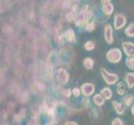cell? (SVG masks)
<instances>
[{"instance_id": "obj_17", "label": "cell", "mask_w": 134, "mask_h": 125, "mask_svg": "<svg viewBox=\"0 0 134 125\" xmlns=\"http://www.w3.org/2000/svg\"><path fill=\"white\" fill-rule=\"evenodd\" d=\"M77 13H76V10H74V9H72V10H70L67 14V19L68 21L69 22H72L73 20H76L77 18Z\"/></svg>"}, {"instance_id": "obj_16", "label": "cell", "mask_w": 134, "mask_h": 125, "mask_svg": "<svg viewBox=\"0 0 134 125\" xmlns=\"http://www.w3.org/2000/svg\"><path fill=\"white\" fill-rule=\"evenodd\" d=\"M93 64H94V61L91 58H86L83 60V65L86 69H92L93 68Z\"/></svg>"}, {"instance_id": "obj_13", "label": "cell", "mask_w": 134, "mask_h": 125, "mask_svg": "<svg viewBox=\"0 0 134 125\" xmlns=\"http://www.w3.org/2000/svg\"><path fill=\"white\" fill-rule=\"evenodd\" d=\"M126 85H125V83H124L123 82H119L118 83V85H117V92H118V94L119 95H124L125 94V93H126Z\"/></svg>"}, {"instance_id": "obj_22", "label": "cell", "mask_w": 134, "mask_h": 125, "mask_svg": "<svg viewBox=\"0 0 134 125\" xmlns=\"http://www.w3.org/2000/svg\"><path fill=\"white\" fill-rule=\"evenodd\" d=\"M84 48L87 51H91V50H92L95 48V44H94V43L92 41H88V42H87V43L85 44Z\"/></svg>"}, {"instance_id": "obj_19", "label": "cell", "mask_w": 134, "mask_h": 125, "mask_svg": "<svg viewBox=\"0 0 134 125\" xmlns=\"http://www.w3.org/2000/svg\"><path fill=\"white\" fill-rule=\"evenodd\" d=\"M24 116H25V109H22L17 115H15L14 118H13V119H14L16 122L18 123V122L22 121V120L24 118Z\"/></svg>"}, {"instance_id": "obj_9", "label": "cell", "mask_w": 134, "mask_h": 125, "mask_svg": "<svg viewBox=\"0 0 134 125\" xmlns=\"http://www.w3.org/2000/svg\"><path fill=\"white\" fill-rule=\"evenodd\" d=\"M102 6H103V10L105 14L110 15L113 13L114 7H113V3L111 1H108V0L102 1Z\"/></svg>"}, {"instance_id": "obj_4", "label": "cell", "mask_w": 134, "mask_h": 125, "mask_svg": "<svg viewBox=\"0 0 134 125\" xmlns=\"http://www.w3.org/2000/svg\"><path fill=\"white\" fill-rule=\"evenodd\" d=\"M55 76H56L58 82L62 85L66 84L69 80V74L64 68H58L55 72Z\"/></svg>"}, {"instance_id": "obj_11", "label": "cell", "mask_w": 134, "mask_h": 125, "mask_svg": "<svg viewBox=\"0 0 134 125\" xmlns=\"http://www.w3.org/2000/svg\"><path fill=\"white\" fill-rule=\"evenodd\" d=\"M64 38L68 42H70V43H72V42L75 41V33L74 31L72 29H68L65 33H64Z\"/></svg>"}, {"instance_id": "obj_28", "label": "cell", "mask_w": 134, "mask_h": 125, "mask_svg": "<svg viewBox=\"0 0 134 125\" xmlns=\"http://www.w3.org/2000/svg\"><path fill=\"white\" fill-rule=\"evenodd\" d=\"M131 111H132V115L134 116V104L132 105V108H131Z\"/></svg>"}, {"instance_id": "obj_23", "label": "cell", "mask_w": 134, "mask_h": 125, "mask_svg": "<svg viewBox=\"0 0 134 125\" xmlns=\"http://www.w3.org/2000/svg\"><path fill=\"white\" fill-rule=\"evenodd\" d=\"M95 29V24H94V23H88V24H87L86 26V29L87 32H92V31H93Z\"/></svg>"}, {"instance_id": "obj_5", "label": "cell", "mask_w": 134, "mask_h": 125, "mask_svg": "<svg viewBox=\"0 0 134 125\" xmlns=\"http://www.w3.org/2000/svg\"><path fill=\"white\" fill-rule=\"evenodd\" d=\"M81 91H82V94L85 97H89L93 94V92L95 91V87L91 83H85L82 85Z\"/></svg>"}, {"instance_id": "obj_12", "label": "cell", "mask_w": 134, "mask_h": 125, "mask_svg": "<svg viewBox=\"0 0 134 125\" xmlns=\"http://www.w3.org/2000/svg\"><path fill=\"white\" fill-rule=\"evenodd\" d=\"M125 81L129 89L134 87V73H128L125 77Z\"/></svg>"}, {"instance_id": "obj_26", "label": "cell", "mask_w": 134, "mask_h": 125, "mask_svg": "<svg viewBox=\"0 0 134 125\" xmlns=\"http://www.w3.org/2000/svg\"><path fill=\"white\" fill-rule=\"evenodd\" d=\"M72 94L75 97H78L80 95V89L78 88H75V89H72Z\"/></svg>"}, {"instance_id": "obj_7", "label": "cell", "mask_w": 134, "mask_h": 125, "mask_svg": "<svg viewBox=\"0 0 134 125\" xmlns=\"http://www.w3.org/2000/svg\"><path fill=\"white\" fill-rule=\"evenodd\" d=\"M122 48L127 56L129 58L134 57V44L130 42H124L122 44Z\"/></svg>"}, {"instance_id": "obj_27", "label": "cell", "mask_w": 134, "mask_h": 125, "mask_svg": "<svg viewBox=\"0 0 134 125\" xmlns=\"http://www.w3.org/2000/svg\"><path fill=\"white\" fill-rule=\"evenodd\" d=\"M65 125H77L75 122H72V121H68L65 123Z\"/></svg>"}, {"instance_id": "obj_14", "label": "cell", "mask_w": 134, "mask_h": 125, "mask_svg": "<svg viewBox=\"0 0 134 125\" xmlns=\"http://www.w3.org/2000/svg\"><path fill=\"white\" fill-rule=\"evenodd\" d=\"M93 102H94V104L97 106H102V105H103L104 102H105V99H104V98L101 94H98L94 95V97H93Z\"/></svg>"}, {"instance_id": "obj_8", "label": "cell", "mask_w": 134, "mask_h": 125, "mask_svg": "<svg viewBox=\"0 0 134 125\" xmlns=\"http://www.w3.org/2000/svg\"><path fill=\"white\" fill-rule=\"evenodd\" d=\"M104 38L108 44H112L113 42V28L110 24H107L104 28Z\"/></svg>"}, {"instance_id": "obj_3", "label": "cell", "mask_w": 134, "mask_h": 125, "mask_svg": "<svg viewBox=\"0 0 134 125\" xmlns=\"http://www.w3.org/2000/svg\"><path fill=\"white\" fill-rule=\"evenodd\" d=\"M101 73L102 76H103L104 81L108 83V84L111 85L113 84V83H116L118 80V76L117 74H114V73H110L108 72L104 68H101Z\"/></svg>"}, {"instance_id": "obj_1", "label": "cell", "mask_w": 134, "mask_h": 125, "mask_svg": "<svg viewBox=\"0 0 134 125\" xmlns=\"http://www.w3.org/2000/svg\"><path fill=\"white\" fill-rule=\"evenodd\" d=\"M88 9V6L85 5L83 6V8H82L80 15L77 16L76 20H75V24L77 27H82L85 24H87V23L88 22V20L90 19V18L92 16V13L87 10Z\"/></svg>"}, {"instance_id": "obj_6", "label": "cell", "mask_w": 134, "mask_h": 125, "mask_svg": "<svg viewBox=\"0 0 134 125\" xmlns=\"http://www.w3.org/2000/svg\"><path fill=\"white\" fill-rule=\"evenodd\" d=\"M126 17L123 14H121V13H118L114 18V28L115 29H120L124 27L126 24Z\"/></svg>"}, {"instance_id": "obj_20", "label": "cell", "mask_w": 134, "mask_h": 125, "mask_svg": "<svg viewBox=\"0 0 134 125\" xmlns=\"http://www.w3.org/2000/svg\"><path fill=\"white\" fill-rule=\"evenodd\" d=\"M126 65L129 69H131V70H134V57L127 58Z\"/></svg>"}, {"instance_id": "obj_21", "label": "cell", "mask_w": 134, "mask_h": 125, "mask_svg": "<svg viewBox=\"0 0 134 125\" xmlns=\"http://www.w3.org/2000/svg\"><path fill=\"white\" fill-rule=\"evenodd\" d=\"M124 101V104L127 106V107H130L132 104V101H133V97L132 95H127L125 98L123 99Z\"/></svg>"}, {"instance_id": "obj_25", "label": "cell", "mask_w": 134, "mask_h": 125, "mask_svg": "<svg viewBox=\"0 0 134 125\" xmlns=\"http://www.w3.org/2000/svg\"><path fill=\"white\" fill-rule=\"evenodd\" d=\"M62 95L68 98V97L71 96V90L70 89H63L62 91Z\"/></svg>"}, {"instance_id": "obj_18", "label": "cell", "mask_w": 134, "mask_h": 125, "mask_svg": "<svg viewBox=\"0 0 134 125\" xmlns=\"http://www.w3.org/2000/svg\"><path fill=\"white\" fill-rule=\"evenodd\" d=\"M125 34L128 37H134V24H129V26L125 29Z\"/></svg>"}, {"instance_id": "obj_2", "label": "cell", "mask_w": 134, "mask_h": 125, "mask_svg": "<svg viewBox=\"0 0 134 125\" xmlns=\"http://www.w3.org/2000/svg\"><path fill=\"white\" fill-rule=\"evenodd\" d=\"M108 61L112 63H119L122 59V52L118 48H112L110 49L106 54Z\"/></svg>"}, {"instance_id": "obj_15", "label": "cell", "mask_w": 134, "mask_h": 125, "mask_svg": "<svg viewBox=\"0 0 134 125\" xmlns=\"http://www.w3.org/2000/svg\"><path fill=\"white\" fill-rule=\"evenodd\" d=\"M100 94L102 96H103L104 99H110L112 98V95H113L112 91H111L109 88H104V89H103V90L101 91Z\"/></svg>"}, {"instance_id": "obj_24", "label": "cell", "mask_w": 134, "mask_h": 125, "mask_svg": "<svg viewBox=\"0 0 134 125\" xmlns=\"http://www.w3.org/2000/svg\"><path fill=\"white\" fill-rule=\"evenodd\" d=\"M112 125H123V122L122 119H120L118 118H116L113 120Z\"/></svg>"}, {"instance_id": "obj_10", "label": "cell", "mask_w": 134, "mask_h": 125, "mask_svg": "<svg viewBox=\"0 0 134 125\" xmlns=\"http://www.w3.org/2000/svg\"><path fill=\"white\" fill-rule=\"evenodd\" d=\"M113 105L115 110H116V113L119 115L122 114L124 113V111H125V105L122 103H119V102H117V101H113Z\"/></svg>"}]
</instances>
